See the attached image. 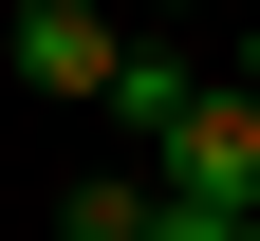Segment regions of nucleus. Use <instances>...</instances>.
Here are the masks:
<instances>
[{
    "mask_svg": "<svg viewBox=\"0 0 260 241\" xmlns=\"http://www.w3.org/2000/svg\"><path fill=\"white\" fill-rule=\"evenodd\" d=\"M168 186H186V204H260V93H242V75H205V93L168 112Z\"/></svg>",
    "mask_w": 260,
    "mask_h": 241,
    "instance_id": "obj_1",
    "label": "nucleus"
},
{
    "mask_svg": "<svg viewBox=\"0 0 260 241\" xmlns=\"http://www.w3.org/2000/svg\"><path fill=\"white\" fill-rule=\"evenodd\" d=\"M186 93H205V75H186V56H149V38L112 56V130H130V149H168V112H186Z\"/></svg>",
    "mask_w": 260,
    "mask_h": 241,
    "instance_id": "obj_3",
    "label": "nucleus"
},
{
    "mask_svg": "<svg viewBox=\"0 0 260 241\" xmlns=\"http://www.w3.org/2000/svg\"><path fill=\"white\" fill-rule=\"evenodd\" d=\"M56 241H149V186H130V167H75V186H56Z\"/></svg>",
    "mask_w": 260,
    "mask_h": 241,
    "instance_id": "obj_4",
    "label": "nucleus"
},
{
    "mask_svg": "<svg viewBox=\"0 0 260 241\" xmlns=\"http://www.w3.org/2000/svg\"><path fill=\"white\" fill-rule=\"evenodd\" d=\"M242 93H260V19H242Z\"/></svg>",
    "mask_w": 260,
    "mask_h": 241,
    "instance_id": "obj_6",
    "label": "nucleus"
},
{
    "mask_svg": "<svg viewBox=\"0 0 260 241\" xmlns=\"http://www.w3.org/2000/svg\"><path fill=\"white\" fill-rule=\"evenodd\" d=\"M149 241H260V204H186V186H149Z\"/></svg>",
    "mask_w": 260,
    "mask_h": 241,
    "instance_id": "obj_5",
    "label": "nucleus"
},
{
    "mask_svg": "<svg viewBox=\"0 0 260 241\" xmlns=\"http://www.w3.org/2000/svg\"><path fill=\"white\" fill-rule=\"evenodd\" d=\"M112 0H19V93H56V112H112Z\"/></svg>",
    "mask_w": 260,
    "mask_h": 241,
    "instance_id": "obj_2",
    "label": "nucleus"
}]
</instances>
